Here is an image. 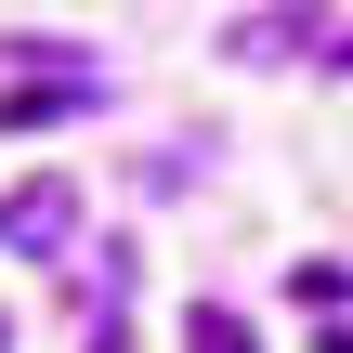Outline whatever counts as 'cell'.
Returning a JSON list of instances; mask_svg holds the SVG:
<instances>
[{
  "instance_id": "1",
  "label": "cell",
  "mask_w": 353,
  "mask_h": 353,
  "mask_svg": "<svg viewBox=\"0 0 353 353\" xmlns=\"http://www.w3.org/2000/svg\"><path fill=\"white\" fill-rule=\"evenodd\" d=\"M65 236H79V183H65V170H39V183H13V196H0V249L52 262Z\"/></svg>"
},
{
  "instance_id": "2",
  "label": "cell",
  "mask_w": 353,
  "mask_h": 353,
  "mask_svg": "<svg viewBox=\"0 0 353 353\" xmlns=\"http://www.w3.org/2000/svg\"><path fill=\"white\" fill-rule=\"evenodd\" d=\"M223 52H236V65H288V52H327V13H314V0H262V13H236V26H223Z\"/></svg>"
},
{
  "instance_id": "6",
  "label": "cell",
  "mask_w": 353,
  "mask_h": 353,
  "mask_svg": "<svg viewBox=\"0 0 353 353\" xmlns=\"http://www.w3.org/2000/svg\"><path fill=\"white\" fill-rule=\"evenodd\" d=\"M327 65H353V26H327Z\"/></svg>"
},
{
  "instance_id": "7",
  "label": "cell",
  "mask_w": 353,
  "mask_h": 353,
  "mask_svg": "<svg viewBox=\"0 0 353 353\" xmlns=\"http://www.w3.org/2000/svg\"><path fill=\"white\" fill-rule=\"evenodd\" d=\"M314 353H353V314H341V327H327V341H314Z\"/></svg>"
},
{
  "instance_id": "5",
  "label": "cell",
  "mask_w": 353,
  "mask_h": 353,
  "mask_svg": "<svg viewBox=\"0 0 353 353\" xmlns=\"http://www.w3.org/2000/svg\"><path fill=\"white\" fill-rule=\"evenodd\" d=\"M288 301H301V314H341L353 275H341V262H301V275H288Z\"/></svg>"
},
{
  "instance_id": "4",
  "label": "cell",
  "mask_w": 353,
  "mask_h": 353,
  "mask_svg": "<svg viewBox=\"0 0 353 353\" xmlns=\"http://www.w3.org/2000/svg\"><path fill=\"white\" fill-rule=\"evenodd\" d=\"M183 353H262V341H249L223 301H196V314H183Z\"/></svg>"
},
{
  "instance_id": "3",
  "label": "cell",
  "mask_w": 353,
  "mask_h": 353,
  "mask_svg": "<svg viewBox=\"0 0 353 353\" xmlns=\"http://www.w3.org/2000/svg\"><path fill=\"white\" fill-rule=\"evenodd\" d=\"M92 92H105L92 65H52V79H13V92H0V144H13V131H52V118H79Z\"/></svg>"
}]
</instances>
